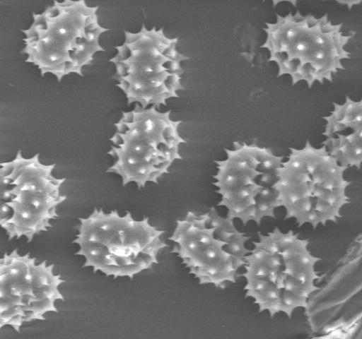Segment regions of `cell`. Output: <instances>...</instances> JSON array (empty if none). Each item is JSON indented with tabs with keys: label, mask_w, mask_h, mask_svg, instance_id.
Segmentation results:
<instances>
[{
	"label": "cell",
	"mask_w": 362,
	"mask_h": 339,
	"mask_svg": "<svg viewBox=\"0 0 362 339\" xmlns=\"http://www.w3.org/2000/svg\"><path fill=\"white\" fill-rule=\"evenodd\" d=\"M98 8L83 0L54 1L33 13L31 24L22 30L25 61L59 82L71 74L83 76L95 54L105 51L100 38L109 29L100 24Z\"/></svg>",
	"instance_id": "obj_2"
},
{
	"label": "cell",
	"mask_w": 362,
	"mask_h": 339,
	"mask_svg": "<svg viewBox=\"0 0 362 339\" xmlns=\"http://www.w3.org/2000/svg\"><path fill=\"white\" fill-rule=\"evenodd\" d=\"M358 3H360V1L358 2V1H347L339 2V4H344L346 6H348L349 8L352 7L353 6H354L356 4H358Z\"/></svg>",
	"instance_id": "obj_14"
},
{
	"label": "cell",
	"mask_w": 362,
	"mask_h": 339,
	"mask_svg": "<svg viewBox=\"0 0 362 339\" xmlns=\"http://www.w3.org/2000/svg\"><path fill=\"white\" fill-rule=\"evenodd\" d=\"M55 164L46 165L37 153L0 164V224L9 240L24 237L28 242L52 226L57 207L66 196L61 194L65 178L53 174Z\"/></svg>",
	"instance_id": "obj_9"
},
{
	"label": "cell",
	"mask_w": 362,
	"mask_h": 339,
	"mask_svg": "<svg viewBox=\"0 0 362 339\" xmlns=\"http://www.w3.org/2000/svg\"><path fill=\"white\" fill-rule=\"evenodd\" d=\"M329 154L341 166L361 168L362 162V131L347 135L337 134L322 142Z\"/></svg>",
	"instance_id": "obj_13"
},
{
	"label": "cell",
	"mask_w": 362,
	"mask_h": 339,
	"mask_svg": "<svg viewBox=\"0 0 362 339\" xmlns=\"http://www.w3.org/2000/svg\"><path fill=\"white\" fill-rule=\"evenodd\" d=\"M73 243L76 255L84 258V267L107 277L133 278L158 263L160 252L168 246L163 240L165 231L156 228L148 217L135 219L129 211L105 213L94 208L79 218Z\"/></svg>",
	"instance_id": "obj_5"
},
{
	"label": "cell",
	"mask_w": 362,
	"mask_h": 339,
	"mask_svg": "<svg viewBox=\"0 0 362 339\" xmlns=\"http://www.w3.org/2000/svg\"><path fill=\"white\" fill-rule=\"evenodd\" d=\"M169 239L174 243L172 252L199 284L218 288L236 282L250 250V237L215 208L203 213L187 212L177 221Z\"/></svg>",
	"instance_id": "obj_8"
},
{
	"label": "cell",
	"mask_w": 362,
	"mask_h": 339,
	"mask_svg": "<svg viewBox=\"0 0 362 339\" xmlns=\"http://www.w3.org/2000/svg\"><path fill=\"white\" fill-rule=\"evenodd\" d=\"M346 169L323 145L315 147L307 141L300 148H290L278 170L275 184L284 218L293 220L298 227L313 229L337 222L350 203Z\"/></svg>",
	"instance_id": "obj_4"
},
{
	"label": "cell",
	"mask_w": 362,
	"mask_h": 339,
	"mask_svg": "<svg viewBox=\"0 0 362 339\" xmlns=\"http://www.w3.org/2000/svg\"><path fill=\"white\" fill-rule=\"evenodd\" d=\"M225 153L224 159L215 161L213 184L226 216L243 225H259L267 218H275L279 208L275 184L284 157L255 141H235Z\"/></svg>",
	"instance_id": "obj_10"
},
{
	"label": "cell",
	"mask_w": 362,
	"mask_h": 339,
	"mask_svg": "<svg viewBox=\"0 0 362 339\" xmlns=\"http://www.w3.org/2000/svg\"><path fill=\"white\" fill-rule=\"evenodd\" d=\"M265 25L261 47L268 51L269 61L276 64L277 76H288L293 85L305 82L311 88L316 83L332 82L344 69L343 61L351 57L346 47L352 35H345L342 24L334 23L327 13L276 14L275 21Z\"/></svg>",
	"instance_id": "obj_3"
},
{
	"label": "cell",
	"mask_w": 362,
	"mask_h": 339,
	"mask_svg": "<svg viewBox=\"0 0 362 339\" xmlns=\"http://www.w3.org/2000/svg\"><path fill=\"white\" fill-rule=\"evenodd\" d=\"M320 260L310 251L309 241L293 230L276 227L259 234L245 257V296L259 312L291 318L307 308L309 298L320 289L316 282L324 275L316 266Z\"/></svg>",
	"instance_id": "obj_1"
},
{
	"label": "cell",
	"mask_w": 362,
	"mask_h": 339,
	"mask_svg": "<svg viewBox=\"0 0 362 339\" xmlns=\"http://www.w3.org/2000/svg\"><path fill=\"white\" fill-rule=\"evenodd\" d=\"M178 37H169L163 28L124 31V40L110 59L115 68L116 85L127 105L166 106L183 89L182 62L188 56L177 49Z\"/></svg>",
	"instance_id": "obj_7"
},
{
	"label": "cell",
	"mask_w": 362,
	"mask_h": 339,
	"mask_svg": "<svg viewBox=\"0 0 362 339\" xmlns=\"http://www.w3.org/2000/svg\"><path fill=\"white\" fill-rule=\"evenodd\" d=\"M181 121L171 118V111L135 105L123 112L115 124L107 154L112 163L107 172L118 175L123 186L133 183L139 189L157 184L169 173L172 165L182 157L180 146L186 141L180 136Z\"/></svg>",
	"instance_id": "obj_6"
},
{
	"label": "cell",
	"mask_w": 362,
	"mask_h": 339,
	"mask_svg": "<svg viewBox=\"0 0 362 339\" xmlns=\"http://www.w3.org/2000/svg\"><path fill=\"white\" fill-rule=\"evenodd\" d=\"M323 119L325 138L362 131V102L346 96L343 103H333L332 111Z\"/></svg>",
	"instance_id": "obj_12"
},
{
	"label": "cell",
	"mask_w": 362,
	"mask_h": 339,
	"mask_svg": "<svg viewBox=\"0 0 362 339\" xmlns=\"http://www.w3.org/2000/svg\"><path fill=\"white\" fill-rule=\"evenodd\" d=\"M64 282L54 273V264L37 263L30 253L17 249L5 253L0 261V327L20 332L21 326L45 320V315L58 312L57 300L64 297L59 287Z\"/></svg>",
	"instance_id": "obj_11"
}]
</instances>
